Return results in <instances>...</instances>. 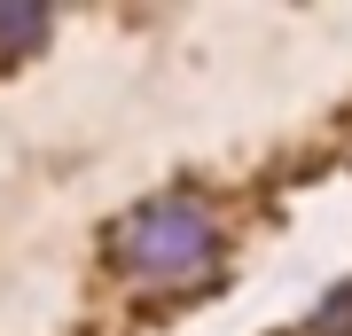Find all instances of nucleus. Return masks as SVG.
Instances as JSON below:
<instances>
[{"mask_svg": "<svg viewBox=\"0 0 352 336\" xmlns=\"http://www.w3.org/2000/svg\"><path fill=\"white\" fill-rule=\"evenodd\" d=\"M219 258V219L204 196H157V203H133L126 219L110 227V266L133 282H157V289H180L196 274H212Z\"/></svg>", "mask_w": 352, "mask_h": 336, "instance_id": "nucleus-1", "label": "nucleus"}]
</instances>
